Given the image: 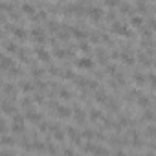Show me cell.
Masks as SVG:
<instances>
[{
  "label": "cell",
  "instance_id": "1",
  "mask_svg": "<svg viewBox=\"0 0 156 156\" xmlns=\"http://www.w3.org/2000/svg\"><path fill=\"white\" fill-rule=\"evenodd\" d=\"M26 114H13L11 116V125H9V130L13 136H20L26 132Z\"/></svg>",
  "mask_w": 156,
  "mask_h": 156
},
{
  "label": "cell",
  "instance_id": "2",
  "mask_svg": "<svg viewBox=\"0 0 156 156\" xmlns=\"http://www.w3.org/2000/svg\"><path fill=\"white\" fill-rule=\"evenodd\" d=\"M75 66L79 70H85V72H92L96 68V61L88 55H83V57H77L75 59Z\"/></svg>",
  "mask_w": 156,
  "mask_h": 156
},
{
  "label": "cell",
  "instance_id": "3",
  "mask_svg": "<svg viewBox=\"0 0 156 156\" xmlns=\"http://www.w3.org/2000/svg\"><path fill=\"white\" fill-rule=\"evenodd\" d=\"M30 37L37 42V44H41V46H44V42H46V31H44V26H39V24H35L31 30H30Z\"/></svg>",
  "mask_w": 156,
  "mask_h": 156
},
{
  "label": "cell",
  "instance_id": "4",
  "mask_svg": "<svg viewBox=\"0 0 156 156\" xmlns=\"http://www.w3.org/2000/svg\"><path fill=\"white\" fill-rule=\"evenodd\" d=\"M110 31L116 33V35H121V37H130V35H132L130 30H129V26L123 24L121 20H112V24H110Z\"/></svg>",
  "mask_w": 156,
  "mask_h": 156
},
{
  "label": "cell",
  "instance_id": "5",
  "mask_svg": "<svg viewBox=\"0 0 156 156\" xmlns=\"http://www.w3.org/2000/svg\"><path fill=\"white\" fill-rule=\"evenodd\" d=\"M66 136H68V141L72 143V145H81L85 140H83V134L77 130V129H73V127H68L66 129Z\"/></svg>",
  "mask_w": 156,
  "mask_h": 156
},
{
  "label": "cell",
  "instance_id": "6",
  "mask_svg": "<svg viewBox=\"0 0 156 156\" xmlns=\"http://www.w3.org/2000/svg\"><path fill=\"white\" fill-rule=\"evenodd\" d=\"M24 114H26V119H28L30 123H33V125H39V123L44 119V118H42V114H41V112H37V110H35V108H31V107H30V108H24Z\"/></svg>",
  "mask_w": 156,
  "mask_h": 156
},
{
  "label": "cell",
  "instance_id": "7",
  "mask_svg": "<svg viewBox=\"0 0 156 156\" xmlns=\"http://www.w3.org/2000/svg\"><path fill=\"white\" fill-rule=\"evenodd\" d=\"M55 116L61 118V119H70L73 116V108H68L66 105H55Z\"/></svg>",
  "mask_w": 156,
  "mask_h": 156
},
{
  "label": "cell",
  "instance_id": "8",
  "mask_svg": "<svg viewBox=\"0 0 156 156\" xmlns=\"http://www.w3.org/2000/svg\"><path fill=\"white\" fill-rule=\"evenodd\" d=\"M2 48H4L6 53H13V55H17L19 50H20L19 44L15 42V39H13V41H11V39H4V41H2Z\"/></svg>",
  "mask_w": 156,
  "mask_h": 156
},
{
  "label": "cell",
  "instance_id": "9",
  "mask_svg": "<svg viewBox=\"0 0 156 156\" xmlns=\"http://www.w3.org/2000/svg\"><path fill=\"white\" fill-rule=\"evenodd\" d=\"M35 57H37V61H41V62H50V61H51L50 51H48L44 46H41V44L35 48Z\"/></svg>",
  "mask_w": 156,
  "mask_h": 156
},
{
  "label": "cell",
  "instance_id": "10",
  "mask_svg": "<svg viewBox=\"0 0 156 156\" xmlns=\"http://www.w3.org/2000/svg\"><path fill=\"white\" fill-rule=\"evenodd\" d=\"M73 121L77 123V125H83V123H87L88 121V112H85V110H81L79 107H75L73 108Z\"/></svg>",
  "mask_w": 156,
  "mask_h": 156
},
{
  "label": "cell",
  "instance_id": "11",
  "mask_svg": "<svg viewBox=\"0 0 156 156\" xmlns=\"http://www.w3.org/2000/svg\"><path fill=\"white\" fill-rule=\"evenodd\" d=\"M92 22H101L105 17V11L101 8H88V15H87Z\"/></svg>",
  "mask_w": 156,
  "mask_h": 156
},
{
  "label": "cell",
  "instance_id": "12",
  "mask_svg": "<svg viewBox=\"0 0 156 156\" xmlns=\"http://www.w3.org/2000/svg\"><path fill=\"white\" fill-rule=\"evenodd\" d=\"M13 64H15V59H11L9 53L4 51V53H2V59H0V68H2V73H6Z\"/></svg>",
  "mask_w": 156,
  "mask_h": 156
},
{
  "label": "cell",
  "instance_id": "13",
  "mask_svg": "<svg viewBox=\"0 0 156 156\" xmlns=\"http://www.w3.org/2000/svg\"><path fill=\"white\" fill-rule=\"evenodd\" d=\"M119 61H121L123 64H127V66H132V64L136 62V57L132 55V51H129V50H123V51L119 53Z\"/></svg>",
  "mask_w": 156,
  "mask_h": 156
},
{
  "label": "cell",
  "instance_id": "14",
  "mask_svg": "<svg viewBox=\"0 0 156 156\" xmlns=\"http://www.w3.org/2000/svg\"><path fill=\"white\" fill-rule=\"evenodd\" d=\"M88 121H90V123H103V121H105L103 112H101L99 108H92V110L88 112Z\"/></svg>",
  "mask_w": 156,
  "mask_h": 156
},
{
  "label": "cell",
  "instance_id": "15",
  "mask_svg": "<svg viewBox=\"0 0 156 156\" xmlns=\"http://www.w3.org/2000/svg\"><path fill=\"white\" fill-rule=\"evenodd\" d=\"M20 13L26 15V17H33V15L37 13V8H35L31 2H24V4L20 6Z\"/></svg>",
  "mask_w": 156,
  "mask_h": 156
},
{
  "label": "cell",
  "instance_id": "16",
  "mask_svg": "<svg viewBox=\"0 0 156 156\" xmlns=\"http://www.w3.org/2000/svg\"><path fill=\"white\" fill-rule=\"evenodd\" d=\"M17 90H20V88H17V87H15V85H11L9 81H6V83L2 85V92H4V96H6V98L17 96Z\"/></svg>",
  "mask_w": 156,
  "mask_h": 156
},
{
  "label": "cell",
  "instance_id": "17",
  "mask_svg": "<svg viewBox=\"0 0 156 156\" xmlns=\"http://www.w3.org/2000/svg\"><path fill=\"white\" fill-rule=\"evenodd\" d=\"M2 112H4V116H6V118H8V116H13V114H17L15 103H9L8 99H4V103H2Z\"/></svg>",
  "mask_w": 156,
  "mask_h": 156
},
{
  "label": "cell",
  "instance_id": "18",
  "mask_svg": "<svg viewBox=\"0 0 156 156\" xmlns=\"http://www.w3.org/2000/svg\"><path fill=\"white\" fill-rule=\"evenodd\" d=\"M70 31H72V37H73L75 41H79V42L88 39V33L83 31V30H79V28H73V30H70Z\"/></svg>",
  "mask_w": 156,
  "mask_h": 156
},
{
  "label": "cell",
  "instance_id": "19",
  "mask_svg": "<svg viewBox=\"0 0 156 156\" xmlns=\"http://www.w3.org/2000/svg\"><path fill=\"white\" fill-rule=\"evenodd\" d=\"M143 22H145V20H143V15H136V13H134V15L130 17V26H132V28L141 30V28H143Z\"/></svg>",
  "mask_w": 156,
  "mask_h": 156
},
{
  "label": "cell",
  "instance_id": "20",
  "mask_svg": "<svg viewBox=\"0 0 156 156\" xmlns=\"http://www.w3.org/2000/svg\"><path fill=\"white\" fill-rule=\"evenodd\" d=\"M19 88H20V92H22V94H31V92H35V88H37V87H35V85H31L30 81H22V83L19 85Z\"/></svg>",
  "mask_w": 156,
  "mask_h": 156
},
{
  "label": "cell",
  "instance_id": "21",
  "mask_svg": "<svg viewBox=\"0 0 156 156\" xmlns=\"http://www.w3.org/2000/svg\"><path fill=\"white\" fill-rule=\"evenodd\" d=\"M94 99H96V103H103V105H105V103H107L110 98H108V94H107L105 90L98 88V90H96V98H94Z\"/></svg>",
  "mask_w": 156,
  "mask_h": 156
},
{
  "label": "cell",
  "instance_id": "22",
  "mask_svg": "<svg viewBox=\"0 0 156 156\" xmlns=\"http://www.w3.org/2000/svg\"><path fill=\"white\" fill-rule=\"evenodd\" d=\"M31 19H33V22H35V24H37V22H44V20L48 19V13H46V11H42V9H37V13H35Z\"/></svg>",
  "mask_w": 156,
  "mask_h": 156
},
{
  "label": "cell",
  "instance_id": "23",
  "mask_svg": "<svg viewBox=\"0 0 156 156\" xmlns=\"http://www.w3.org/2000/svg\"><path fill=\"white\" fill-rule=\"evenodd\" d=\"M119 11H121V15H129V17H132V15H134V8H132L130 4H123V2H121Z\"/></svg>",
  "mask_w": 156,
  "mask_h": 156
},
{
  "label": "cell",
  "instance_id": "24",
  "mask_svg": "<svg viewBox=\"0 0 156 156\" xmlns=\"http://www.w3.org/2000/svg\"><path fill=\"white\" fill-rule=\"evenodd\" d=\"M81 134H83V140H88V141H94L98 138V134L92 129H85V130H81Z\"/></svg>",
  "mask_w": 156,
  "mask_h": 156
},
{
  "label": "cell",
  "instance_id": "25",
  "mask_svg": "<svg viewBox=\"0 0 156 156\" xmlns=\"http://www.w3.org/2000/svg\"><path fill=\"white\" fill-rule=\"evenodd\" d=\"M31 77L33 79H41V77H44V68H39V66H31Z\"/></svg>",
  "mask_w": 156,
  "mask_h": 156
},
{
  "label": "cell",
  "instance_id": "26",
  "mask_svg": "<svg viewBox=\"0 0 156 156\" xmlns=\"http://www.w3.org/2000/svg\"><path fill=\"white\" fill-rule=\"evenodd\" d=\"M134 83H136L138 87H141V85H145V83H147V75H143V73H140V72H136V73H134Z\"/></svg>",
  "mask_w": 156,
  "mask_h": 156
},
{
  "label": "cell",
  "instance_id": "27",
  "mask_svg": "<svg viewBox=\"0 0 156 156\" xmlns=\"http://www.w3.org/2000/svg\"><path fill=\"white\" fill-rule=\"evenodd\" d=\"M61 75H62V79H68V81H75V73L72 72V70H68V68H64L62 72H61Z\"/></svg>",
  "mask_w": 156,
  "mask_h": 156
},
{
  "label": "cell",
  "instance_id": "28",
  "mask_svg": "<svg viewBox=\"0 0 156 156\" xmlns=\"http://www.w3.org/2000/svg\"><path fill=\"white\" fill-rule=\"evenodd\" d=\"M96 51H98V61H99L101 64H103V62L107 64V62H108V55H107V51H105V50H101V48H98Z\"/></svg>",
  "mask_w": 156,
  "mask_h": 156
},
{
  "label": "cell",
  "instance_id": "29",
  "mask_svg": "<svg viewBox=\"0 0 156 156\" xmlns=\"http://www.w3.org/2000/svg\"><path fill=\"white\" fill-rule=\"evenodd\" d=\"M79 50H81L85 55H88V53L92 51V46H90V42H87V41H81V42H79Z\"/></svg>",
  "mask_w": 156,
  "mask_h": 156
},
{
  "label": "cell",
  "instance_id": "30",
  "mask_svg": "<svg viewBox=\"0 0 156 156\" xmlns=\"http://www.w3.org/2000/svg\"><path fill=\"white\" fill-rule=\"evenodd\" d=\"M136 101H138V105H140V107H141V108H147V107H149V105H151V101H149V99H147V96H140V98H138V99H136Z\"/></svg>",
  "mask_w": 156,
  "mask_h": 156
},
{
  "label": "cell",
  "instance_id": "31",
  "mask_svg": "<svg viewBox=\"0 0 156 156\" xmlns=\"http://www.w3.org/2000/svg\"><path fill=\"white\" fill-rule=\"evenodd\" d=\"M59 98H62L64 101H68V99H72V92L66 90V88H61V90H59Z\"/></svg>",
  "mask_w": 156,
  "mask_h": 156
},
{
  "label": "cell",
  "instance_id": "32",
  "mask_svg": "<svg viewBox=\"0 0 156 156\" xmlns=\"http://www.w3.org/2000/svg\"><path fill=\"white\" fill-rule=\"evenodd\" d=\"M107 8H119L121 6V0H105L103 2Z\"/></svg>",
  "mask_w": 156,
  "mask_h": 156
},
{
  "label": "cell",
  "instance_id": "33",
  "mask_svg": "<svg viewBox=\"0 0 156 156\" xmlns=\"http://www.w3.org/2000/svg\"><path fill=\"white\" fill-rule=\"evenodd\" d=\"M57 24H59V22H55V20H50V22H48V30H50L51 33H57V31L61 30V26H57Z\"/></svg>",
  "mask_w": 156,
  "mask_h": 156
},
{
  "label": "cell",
  "instance_id": "34",
  "mask_svg": "<svg viewBox=\"0 0 156 156\" xmlns=\"http://www.w3.org/2000/svg\"><path fill=\"white\" fill-rule=\"evenodd\" d=\"M46 152H50V154H55V152H61V151H59V147H55L53 143H48V145H46Z\"/></svg>",
  "mask_w": 156,
  "mask_h": 156
},
{
  "label": "cell",
  "instance_id": "35",
  "mask_svg": "<svg viewBox=\"0 0 156 156\" xmlns=\"http://www.w3.org/2000/svg\"><path fill=\"white\" fill-rule=\"evenodd\" d=\"M147 136H149V138H156V129H154V127H149V129H147Z\"/></svg>",
  "mask_w": 156,
  "mask_h": 156
},
{
  "label": "cell",
  "instance_id": "36",
  "mask_svg": "<svg viewBox=\"0 0 156 156\" xmlns=\"http://www.w3.org/2000/svg\"><path fill=\"white\" fill-rule=\"evenodd\" d=\"M48 72H50V75H59V73H61L55 66H50V70H48Z\"/></svg>",
  "mask_w": 156,
  "mask_h": 156
},
{
  "label": "cell",
  "instance_id": "37",
  "mask_svg": "<svg viewBox=\"0 0 156 156\" xmlns=\"http://www.w3.org/2000/svg\"><path fill=\"white\" fill-rule=\"evenodd\" d=\"M140 61H141L143 64H151V59H149V57H145V55H140Z\"/></svg>",
  "mask_w": 156,
  "mask_h": 156
},
{
  "label": "cell",
  "instance_id": "38",
  "mask_svg": "<svg viewBox=\"0 0 156 156\" xmlns=\"http://www.w3.org/2000/svg\"><path fill=\"white\" fill-rule=\"evenodd\" d=\"M61 152H64V154H73V152H75V151H73V149H62V151H61Z\"/></svg>",
  "mask_w": 156,
  "mask_h": 156
}]
</instances>
